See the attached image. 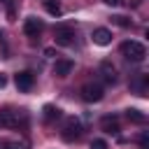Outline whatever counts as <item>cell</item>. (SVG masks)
Wrapping results in <instances>:
<instances>
[{
  "label": "cell",
  "instance_id": "6da1fadb",
  "mask_svg": "<svg viewBox=\"0 0 149 149\" xmlns=\"http://www.w3.org/2000/svg\"><path fill=\"white\" fill-rule=\"evenodd\" d=\"M121 54H123L128 61H133V63H142V61H144V56H147V47H144L142 42L126 40V42L121 44Z\"/></svg>",
  "mask_w": 149,
  "mask_h": 149
},
{
  "label": "cell",
  "instance_id": "7a4b0ae2",
  "mask_svg": "<svg viewBox=\"0 0 149 149\" xmlns=\"http://www.w3.org/2000/svg\"><path fill=\"white\" fill-rule=\"evenodd\" d=\"M79 93H81V100H86V102H100L102 95H105V88L100 84H95V81H88V84L81 86Z\"/></svg>",
  "mask_w": 149,
  "mask_h": 149
},
{
  "label": "cell",
  "instance_id": "3957f363",
  "mask_svg": "<svg viewBox=\"0 0 149 149\" xmlns=\"http://www.w3.org/2000/svg\"><path fill=\"white\" fill-rule=\"evenodd\" d=\"M61 137L65 142H72V140H79L81 137V123L72 116V119H65L63 123V130H61Z\"/></svg>",
  "mask_w": 149,
  "mask_h": 149
},
{
  "label": "cell",
  "instance_id": "277c9868",
  "mask_svg": "<svg viewBox=\"0 0 149 149\" xmlns=\"http://www.w3.org/2000/svg\"><path fill=\"white\" fill-rule=\"evenodd\" d=\"M54 40H56V44H61V47H70L72 40H74V28H72V26H65V23L56 26Z\"/></svg>",
  "mask_w": 149,
  "mask_h": 149
},
{
  "label": "cell",
  "instance_id": "5b68a950",
  "mask_svg": "<svg viewBox=\"0 0 149 149\" xmlns=\"http://www.w3.org/2000/svg\"><path fill=\"white\" fill-rule=\"evenodd\" d=\"M130 91L133 93H137V95H147V88H149V77L144 74V72H137L133 79H130Z\"/></svg>",
  "mask_w": 149,
  "mask_h": 149
},
{
  "label": "cell",
  "instance_id": "8992f818",
  "mask_svg": "<svg viewBox=\"0 0 149 149\" xmlns=\"http://www.w3.org/2000/svg\"><path fill=\"white\" fill-rule=\"evenodd\" d=\"M14 81H16V88H19V91H30L33 84H35V74H33L30 70H23V72H19V74L14 77Z\"/></svg>",
  "mask_w": 149,
  "mask_h": 149
},
{
  "label": "cell",
  "instance_id": "52a82bcc",
  "mask_svg": "<svg viewBox=\"0 0 149 149\" xmlns=\"http://www.w3.org/2000/svg\"><path fill=\"white\" fill-rule=\"evenodd\" d=\"M42 30H44V23H42L40 19H35V16H28V19H26V23H23V33H26L28 37H37Z\"/></svg>",
  "mask_w": 149,
  "mask_h": 149
},
{
  "label": "cell",
  "instance_id": "ba28073f",
  "mask_svg": "<svg viewBox=\"0 0 149 149\" xmlns=\"http://www.w3.org/2000/svg\"><path fill=\"white\" fill-rule=\"evenodd\" d=\"M98 74L107 81V84H116V68L109 63V61H102L100 68H98Z\"/></svg>",
  "mask_w": 149,
  "mask_h": 149
},
{
  "label": "cell",
  "instance_id": "9c48e42d",
  "mask_svg": "<svg viewBox=\"0 0 149 149\" xmlns=\"http://www.w3.org/2000/svg\"><path fill=\"white\" fill-rule=\"evenodd\" d=\"M19 123V116H16V112L14 109H0V128H14Z\"/></svg>",
  "mask_w": 149,
  "mask_h": 149
},
{
  "label": "cell",
  "instance_id": "30bf717a",
  "mask_svg": "<svg viewBox=\"0 0 149 149\" xmlns=\"http://www.w3.org/2000/svg\"><path fill=\"white\" fill-rule=\"evenodd\" d=\"M72 68H74V63H72L70 58H58L56 65H54V74H56V77H68V74L72 72Z\"/></svg>",
  "mask_w": 149,
  "mask_h": 149
},
{
  "label": "cell",
  "instance_id": "8fae6325",
  "mask_svg": "<svg viewBox=\"0 0 149 149\" xmlns=\"http://www.w3.org/2000/svg\"><path fill=\"white\" fill-rule=\"evenodd\" d=\"M100 128H102L105 133H109V135H116V133L121 130L116 116H102V119H100Z\"/></svg>",
  "mask_w": 149,
  "mask_h": 149
},
{
  "label": "cell",
  "instance_id": "7c38bea8",
  "mask_svg": "<svg viewBox=\"0 0 149 149\" xmlns=\"http://www.w3.org/2000/svg\"><path fill=\"white\" fill-rule=\"evenodd\" d=\"M91 37H93V42H95V44L107 47V44L112 42V30H107V28H95Z\"/></svg>",
  "mask_w": 149,
  "mask_h": 149
},
{
  "label": "cell",
  "instance_id": "4fadbf2b",
  "mask_svg": "<svg viewBox=\"0 0 149 149\" xmlns=\"http://www.w3.org/2000/svg\"><path fill=\"white\" fill-rule=\"evenodd\" d=\"M44 9H47L51 16H61V14H63V7H61L58 0H44Z\"/></svg>",
  "mask_w": 149,
  "mask_h": 149
},
{
  "label": "cell",
  "instance_id": "5bb4252c",
  "mask_svg": "<svg viewBox=\"0 0 149 149\" xmlns=\"http://www.w3.org/2000/svg\"><path fill=\"white\" fill-rule=\"evenodd\" d=\"M126 116H128V121H133V123H144V121H147V116H144L140 109H126Z\"/></svg>",
  "mask_w": 149,
  "mask_h": 149
},
{
  "label": "cell",
  "instance_id": "9a60e30c",
  "mask_svg": "<svg viewBox=\"0 0 149 149\" xmlns=\"http://www.w3.org/2000/svg\"><path fill=\"white\" fill-rule=\"evenodd\" d=\"M58 116H61V109H58V107H54V105H44V119H47V121L58 119Z\"/></svg>",
  "mask_w": 149,
  "mask_h": 149
},
{
  "label": "cell",
  "instance_id": "2e32d148",
  "mask_svg": "<svg viewBox=\"0 0 149 149\" xmlns=\"http://www.w3.org/2000/svg\"><path fill=\"white\" fill-rule=\"evenodd\" d=\"M112 23L119 26V28H130V19H126V16H121V14L112 16Z\"/></svg>",
  "mask_w": 149,
  "mask_h": 149
},
{
  "label": "cell",
  "instance_id": "e0dca14e",
  "mask_svg": "<svg viewBox=\"0 0 149 149\" xmlns=\"http://www.w3.org/2000/svg\"><path fill=\"white\" fill-rule=\"evenodd\" d=\"M137 142H140L142 149H149V135H147V133H142V135L137 137Z\"/></svg>",
  "mask_w": 149,
  "mask_h": 149
},
{
  "label": "cell",
  "instance_id": "ac0fdd59",
  "mask_svg": "<svg viewBox=\"0 0 149 149\" xmlns=\"http://www.w3.org/2000/svg\"><path fill=\"white\" fill-rule=\"evenodd\" d=\"M91 149H107V142L105 140H93L91 142Z\"/></svg>",
  "mask_w": 149,
  "mask_h": 149
},
{
  "label": "cell",
  "instance_id": "d6986e66",
  "mask_svg": "<svg viewBox=\"0 0 149 149\" xmlns=\"http://www.w3.org/2000/svg\"><path fill=\"white\" fill-rule=\"evenodd\" d=\"M105 5H109V7H121L123 5V0H102Z\"/></svg>",
  "mask_w": 149,
  "mask_h": 149
},
{
  "label": "cell",
  "instance_id": "ffe728a7",
  "mask_svg": "<svg viewBox=\"0 0 149 149\" xmlns=\"http://www.w3.org/2000/svg\"><path fill=\"white\" fill-rule=\"evenodd\" d=\"M44 56H49V58H54V56H56V51H54V49H44Z\"/></svg>",
  "mask_w": 149,
  "mask_h": 149
},
{
  "label": "cell",
  "instance_id": "44dd1931",
  "mask_svg": "<svg viewBox=\"0 0 149 149\" xmlns=\"http://www.w3.org/2000/svg\"><path fill=\"white\" fill-rule=\"evenodd\" d=\"M5 84H7V77H5L2 72H0V86H5Z\"/></svg>",
  "mask_w": 149,
  "mask_h": 149
},
{
  "label": "cell",
  "instance_id": "7402d4cb",
  "mask_svg": "<svg viewBox=\"0 0 149 149\" xmlns=\"http://www.w3.org/2000/svg\"><path fill=\"white\" fill-rule=\"evenodd\" d=\"M142 5V0H133V7H140Z\"/></svg>",
  "mask_w": 149,
  "mask_h": 149
},
{
  "label": "cell",
  "instance_id": "603a6c76",
  "mask_svg": "<svg viewBox=\"0 0 149 149\" xmlns=\"http://www.w3.org/2000/svg\"><path fill=\"white\" fill-rule=\"evenodd\" d=\"M5 149H12V147H5Z\"/></svg>",
  "mask_w": 149,
  "mask_h": 149
}]
</instances>
